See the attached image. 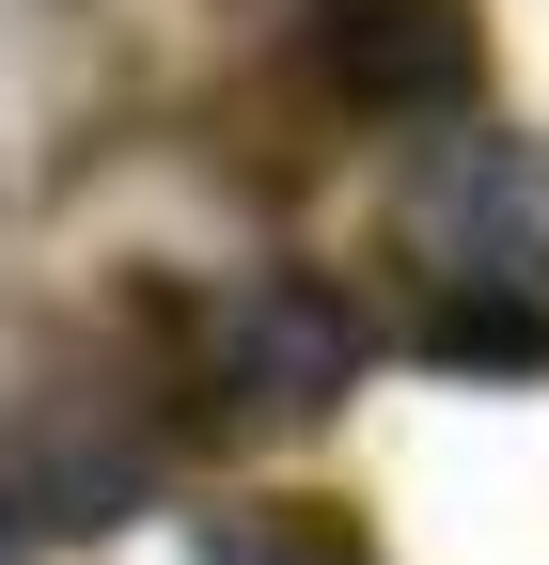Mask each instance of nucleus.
Returning a JSON list of instances; mask_svg holds the SVG:
<instances>
[{
  "label": "nucleus",
  "instance_id": "nucleus-2",
  "mask_svg": "<svg viewBox=\"0 0 549 565\" xmlns=\"http://www.w3.org/2000/svg\"><path fill=\"white\" fill-rule=\"evenodd\" d=\"M346 362H362V330H346V299L299 282V267H267V282H236V299H204V330H189V377L220 393L236 424H299V408H330V393H346Z\"/></svg>",
  "mask_w": 549,
  "mask_h": 565
},
{
  "label": "nucleus",
  "instance_id": "nucleus-3",
  "mask_svg": "<svg viewBox=\"0 0 549 565\" xmlns=\"http://www.w3.org/2000/svg\"><path fill=\"white\" fill-rule=\"evenodd\" d=\"M158 487V440L95 393H32L0 408V534H95Z\"/></svg>",
  "mask_w": 549,
  "mask_h": 565
},
{
  "label": "nucleus",
  "instance_id": "nucleus-5",
  "mask_svg": "<svg viewBox=\"0 0 549 565\" xmlns=\"http://www.w3.org/2000/svg\"><path fill=\"white\" fill-rule=\"evenodd\" d=\"M204 565H362V534H346V519H314V503H283V519L204 534Z\"/></svg>",
  "mask_w": 549,
  "mask_h": 565
},
{
  "label": "nucleus",
  "instance_id": "nucleus-4",
  "mask_svg": "<svg viewBox=\"0 0 549 565\" xmlns=\"http://www.w3.org/2000/svg\"><path fill=\"white\" fill-rule=\"evenodd\" d=\"M314 63H330V95L377 110V126H440V110H471V79H487L471 0H330Z\"/></svg>",
  "mask_w": 549,
  "mask_h": 565
},
{
  "label": "nucleus",
  "instance_id": "nucleus-1",
  "mask_svg": "<svg viewBox=\"0 0 549 565\" xmlns=\"http://www.w3.org/2000/svg\"><path fill=\"white\" fill-rule=\"evenodd\" d=\"M392 267L424 299V362L549 377V141H455L392 204Z\"/></svg>",
  "mask_w": 549,
  "mask_h": 565
}]
</instances>
